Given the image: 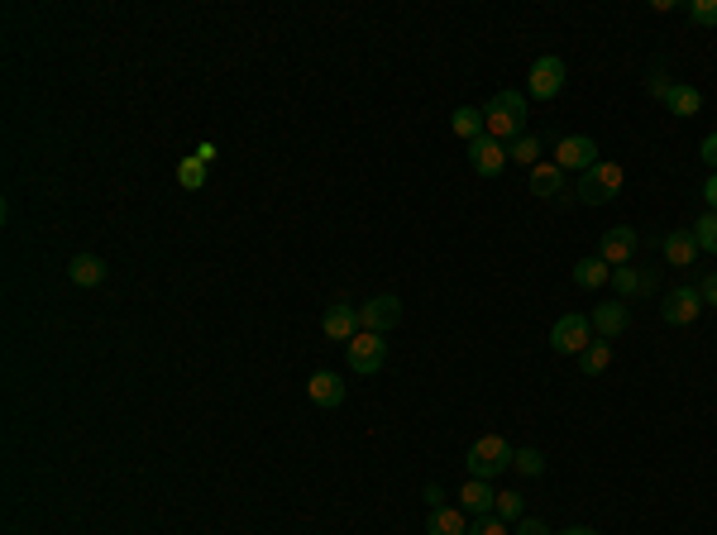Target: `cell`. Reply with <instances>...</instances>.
Wrapping results in <instances>:
<instances>
[{"instance_id": "obj_23", "label": "cell", "mask_w": 717, "mask_h": 535, "mask_svg": "<svg viewBox=\"0 0 717 535\" xmlns=\"http://www.w3.org/2000/svg\"><path fill=\"white\" fill-rule=\"evenodd\" d=\"M450 129H455L464 144H474V139H478V134H483L488 125H483V110H478V106H459L455 115H450Z\"/></svg>"}, {"instance_id": "obj_10", "label": "cell", "mask_w": 717, "mask_h": 535, "mask_svg": "<svg viewBox=\"0 0 717 535\" xmlns=\"http://www.w3.org/2000/svg\"><path fill=\"white\" fill-rule=\"evenodd\" d=\"M660 316H665V325H694L703 316L698 287H674L670 297H665V306H660Z\"/></svg>"}, {"instance_id": "obj_11", "label": "cell", "mask_w": 717, "mask_h": 535, "mask_svg": "<svg viewBox=\"0 0 717 535\" xmlns=\"http://www.w3.org/2000/svg\"><path fill=\"white\" fill-rule=\"evenodd\" d=\"M469 163H474L478 177H498L512 158H507V144H498V139H488V134H478L474 144H469Z\"/></svg>"}, {"instance_id": "obj_7", "label": "cell", "mask_w": 717, "mask_h": 535, "mask_svg": "<svg viewBox=\"0 0 717 535\" xmlns=\"http://www.w3.org/2000/svg\"><path fill=\"white\" fill-rule=\"evenodd\" d=\"M345 354H349V368H354L359 378H373V373L383 368V359H388V344H383V335L359 330V335L345 344Z\"/></svg>"}, {"instance_id": "obj_26", "label": "cell", "mask_w": 717, "mask_h": 535, "mask_svg": "<svg viewBox=\"0 0 717 535\" xmlns=\"http://www.w3.org/2000/svg\"><path fill=\"white\" fill-rule=\"evenodd\" d=\"M698 244V254H717V211H703L698 215V225L689 230Z\"/></svg>"}, {"instance_id": "obj_30", "label": "cell", "mask_w": 717, "mask_h": 535, "mask_svg": "<svg viewBox=\"0 0 717 535\" xmlns=\"http://www.w3.org/2000/svg\"><path fill=\"white\" fill-rule=\"evenodd\" d=\"M689 20L703 24V29H717V0H694V5H689Z\"/></svg>"}, {"instance_id": "obj_21", "label": "cell", "mask_w": 717, "mask_h": 535, "mask_svg": "<svg viewBox=\"0 0 717 535\" xmlns=\"http://www.w3.org/2000/svg\"><path fill=\"white\" fill-rule=\"evenodd\" d=\"M426 535H469V521H464L459 507H435L426 516Z\"/></svg>"}, {"instance_id": "obj_35", "label": "cell", "mask_w": 717, "mask_h": 535, "mask_svg": "<svg viewBox=\"0 0 717 535\" xmlns=\"http://www.w3.org/2000/svg\"><path fill=\"white\" fill-rule=\"evenodd\" d=\"M665 91H670V82H665V67L655 63L651 67V96H660V101H665Z\"/></svg>"}, {"instance_id": "obj_24", "label": "cell", "mask_w": 717, "mask_h": 535, "mask_svg": "<svg viewBox=\"0 0 717 535\" xmlns=\"http://www.w3.org/2000/svg\"><path fill=\"white\" fill-rule=\"evenodd\" d=\"M579 368H584L588 378L608 373V368H612V344H608V340H593V344L584 349V354H579Z\"/></svg>"}, {"instance_id": "obj_4", "label": "cell", "mask_w": 717, "mask_h": 535, "mask_svg": "<svg viewBox=\"0 0 717 535\" xmlns=\"http://www.w3.org/2000/svg\"><path fill=\"white\" fill-rule=\"evenodd\" d=\"M565 58H555V53H545V58H536L531 63V72H526V96L531 101H555L560 91H565Z\"/></svg>"}, {"instance_id": "obj_18", "label": "cell", "mask_w": 717, "mask_h": 535, "mask_svg": "<svg viewBox=\"0 0 717 535\" xmlns=\"http://www.w3.org/2000/svg\"><path fill=\"white\" fill-rule=\"evenodd\" d=\"M660 254H665V263H674V268H689L698 258V244L689 230H674V235L660 239Z\"/></svg>"}, {"instance_id": "obj_22", "label": "cell", "mask_w": 717, "mask_h": 535, "mask_svg": "<svg viewBox=\"0 0 717 535\" xmlns=\"http://www.w3.org/2000/svg\"><path fill=\"white\" fill-rule=\"evenodd\" d=\"M574 282H579L584 292H598L603 282H612V268H608V263H603L598 254H593V258H579V263H574Z\"/></svg>"}, {"instance_id": "obj_13", "label": "cell", "mask_w": 717, "mask_h": 535, "mask_svg": "<svg viewBox=\"0 0 717 535\" xmlns=\"http://www.w3.org/2000/svg\"><path fill=\"white\" fill-rule=\"evenodd\" d=\"M588 325H593V330H598L603 340H617V335H627V325H631L627 301H603V306H593Z\"/></svg>"}, {"instance_id": "obj_31", "label": "cell", "mask_w": 717, "mask_h": 535, "mask_svg": "<svg viewBox=\"0 0 717 535\" xmlns=\"http://www.w3.org/2000/svg\"><path fill=\"white\" fill-rule=\"evenodd\" d=\"M469 535H512V531H507V521H502V516H474Z\"/></svg>"}, {"instance_id": "obj_12", "label": "cell", "mask_w": 717, "mask_h": 535, "mask_svg": "<svg viewBox=\"0 0 717 535\" xmlns=\"http://www.w3.org/2000/svg\"><path fill=\"white\" fill-rule=\"evenodd\" d=\"M321 330H326V340L349 344L354 335H359V306H345V301L326 306V316H321Z\"/></svg>"}, {"instance_id": "obj_29", "label": "cell", "mask_w": 717, "mask_h": 535, "mask_svg": "<svg viewBox=\"0 0 717 535\" xmlns=\"http://www.w3.org/2000/svg\"><path fill=\"white\" fill-rule=\"evenodd\" d=\"M493 516H502L507 526H512V521H522V516H526L522 493H498V507H493Z\"/></svg>"}, {"instance_id": "obj_16", "label": "cell", "mask_w": 717, "mask_h": 535, "mask_svg": "<svg viewBox=\"0 0 717 535\" xmlns=\"http://www.w3.org/2000/svg\"><path fill=\"white\" fill-rule=\"evenodd\" d=\"M526 187L541 196V201H555V196H565V172L555 168V163H536V168L526 172Z\"/></svg>"}, {"instance_id": "obj_1", "label": "cell", "mask_w": 717, "mask_h": 535, "mask_svg": "<svg viewBox=\"0 0 717 535\" xmlns=\"http://www.w3.org/2000/svg\"><path fill=\"white\" fill-rule=\"evenodd\" d=\"M483 134L488 139H498V144H517L526 134V96L522 91H498L488 110H483Z\"/></svg>"}, {"instance_id": "obj_17", "label": "cell", "mask_w": 717, "mask_h": 535, "mask_svg": "<svg viewBox=\"0 0 717 535\" xmlns=\"http://www.w3.org/2000/svg\"><path fill=\"white\" fill-rule=\"evenodd\" d=\"M67 282H77V287H101V282H106V258L77 254L72 263H67Z\"/></svg>"}, {"instance_id": "obj_37", "label": "cell", "mask_w": 717, "mask_h": 535, "mask_svg": "<svg viewBox=\"0 0 717 535\" xmlns=\"http://www.w3.org/2000/svg\"><path fill=\"white\" fill-rule=\"evenodd\" d=\"M703 201H708V211H717V172L703 182Z\"/></svg>"}, {"instance_id": "obj_5", "label": "cell", "mask_w": 717, "mask_h": 535, "mask_svg": "<svg viewBox=\"0 0 717 535\" xmlns=\"http://www.w3.org/2000/svg\"><path fill=\"white\" fill-rule=\"evenodd\" d=\"M588 344H593V325L579 311H569V316H560V321L550 325V349L555 354H584Z\"/></svg>"}, {"instance_id": "obj_36", "label": "cell", "mask_w": 717, "mask_h": 535, "mask_svg": "<svg viewBox=\"0 0 717 535\" xmlns=\"http://www.w3.org/2000/svg\"><path fill=\"white\" fill-rule=\"evenodd\" d=\"M192 158H201V163L211 168V163H216V144H211V139H201V144H196V153H192Z\"/></svg>"}, {"instance_id": "obj_14", "label": "cell", "mask_w": 717, "mask_h": 535, "mask_svg": "<svg viewBox=\"0 0 717 535\" xmlns=\"http://www.w3.org/2000/svg\"><path fill=\"white\" fill-rule=\"evenodd\" d=\"M306 397H311L321 411H335L340 402H345V383H340L330 368H321V373H311V378H306Z\"/></svg>"}, {"instance_id": "obj_34", "label": "cell", "mask_w": 717, "mask_h": 535, "mask_svg": "<svg viewBox=\"0 0 717 535\" xmlns=\"http://www.w3.org/2000/svg\"><path fill=\"white\" fill-rule=\"evenodd\" d=\"M698 297H703V306H717V273H708L698 282Z\"/></svg>"}, {"instance_id": "obj_39", "label": "cell", "mask_w": 717, "mask_h": 535, "mask_svg": "<svg viewBox=\"0 0 717 535\" xmlns=\"http://www.w3.org/2000/svg\"><path fill=\"white\" fill-rule=\"evenodd\" d=\"M565 535H598V531H593V526H569Z\"/></svg>"}, {"instance_id": "obj_2", "label": "cell", "mask_w": 717, "mask_h": 535, "mask_svg": "<svg viewBox=\"0 0 717 535\" xmlns=\"http://www.w3.org/2000/svg\"><path fill=\"white\" fill-rule=\"evenodd\" d=\"M622 187H627V168H622V163H612V158H598L588 172H579L574 196H579L584 206H603V201H617Z\"/></svg>"}, {"instance_id": "obj_25", "label": "cell", "mask_w": 717, "mask_h": 535, "mask_svg": "<svg viewBox=\"0 0 717 535\" xmlns=\"http://www.w3.org/2000/svg\"><path fill=\"white\" fill-rule=\"evenodd\" d=\"M507 158H512V163H522V168L531 172L536 163H541V134H531V129H526L517 144H507Z\"/></svg>"}, {"instance_id": "obj_38", "label": "cell", "mask_w": 717, "mask_h": 535, "mask_svg": "<svg viewBox=\"0 0 717 535\" xmlns=\"http://www.w3.org/2000/svg\"><path fill=\"white\" fill-rule=\"evenodd\" d=\"M426 502H431V512H435V507H445V493L431 483V488H426Z\"/></svg>"}, {"instance_id": "obj_8", "label": "cell", "mask_w": 717, "mask_h": 535, "mask_svg": "<svg viewBox=\"0 0 717 535\" xmlns=\"http://www.w3.org/2000/svg\"><path fill=\"white\" fill-rule=\"evenodd\" d=\"M402 325V301L392 297V292H383V297H373L359 306V330H369V335H388V330H397Z\"/></svg>"}, {"instance_id": "obj_20", "label": "cell", "mask_w": 717, "mask_h": 535, "mask_svg": "<svg viewBox=\"0 0 717 535\" xmlns=\"http://www.w3.org/2000/svg\"><path fill=\"white\" fill-rule=\"evenodd\" d=\"M612 287H617V301H627V297H636V292H641V297H646V292H651L655 287V278L651 273H636V268H612Z\"/></svg>"}, {"instance_id": "obj_19", "label": "cell", "mask_w": 717, "mask_h": 535, "mask_svg": "<svg viewBox=\"0 0 717 535\" xmlns=\"http://www.w3.org/2000/svg\"><path fill=\"white\" fill-rule=\"evenodd\" d=\"M665 106L679 115V120H689V115H698L703 110V91L689 82H670V91H665Z\"/></svg>"}, {"instance_id": "obj_28", "label": "cell", "mask_w": 717, "mask_h": 535, "mask_svg": "<svg viewBox=\"0 0 717 535\" xmlns=\"http://www.w3.org/2000/svg\"><path fill=\"white\" fill-rule=\"evenodd\" d=\"M512 469H517V473H526V478H541V473H545V454L526 445V450H517V454H512Z\"/></svg>"}, {"instance_id": "obj_3", "label": "cell", "mask_w": 717, "mask_h": 535, "mask_svg": "<svg viewBox=\"0 0 717 535\" xmlns=\"http://www.w3.org/2000/svg\"><path fill=\"white\" fill-rule=\"evenodd\" d=\"M512 445L502 440V435H478L474 445H469V454H464V469H469V478H498L502 469H512Z\"/></svg>"}, {"instance_id": "obj_33", "label": "cell", "mask_w": 717, "mask_h": 535, "mask_svg": "<svg viewBox=\"0 0 717 535\" xmlns=\"http://www.w3.org/2000/svg\"><path fill=\"white\" fill-rule=\"evenodd\" d=\"M512 535H550V526H545V521H536V516H522Z\"/></svg>"}, {"instance_id": "obj_32", "label": "cell", "mask_w": 717, "mask_h": 535, "mask_svg": "<svg viewBox=\"0 0 717 535\" xmlns=\"http://www.w3.org/2000/svg\"><path fill=\"white\" fill-rule=\"evenodd\" d=\"M698 158H703V163L717 172V129L708 134V139H703V144H698Z\"/></svg>"}, {"instance_id": "obj_9", "label": "cell", "mask_w": 717, "mask_h": 535, "mask_svg": "<svg viewBox=\"0 0 717 535\" xmlns=\"http://www.w3.org/2000/svg\"><path fill=\"white\" fill-rule=\"evenodd\" d=\"M636 249H641V230H631V225H617V230H608V235H603V249H598V258H603L608 268H627L631 258H636Z\"/></svg>"}, {"instance_id": "obj_15", "label": "cell", "mask_w": 717, "mask_h": 535, "mask_svg": "<svg viewBox=\"0 0 717 535\" xmlns=\"http://www.w3.org/2000/svg\"><path fill=\"white\" fill-rule=\"evenodd\" d=\"M493 507H498V493H493L483 478H469V483L459 488V512L464 516H493Z\"/></svg>"}, {"instance_id": "obj_6", "label": "cell", "mask_w": 717, "mask_h": 535, "mask_svg": "<svg viewBox=\"0 0 717 535\" xmlns=\"http://www.w3.org/2000/svg\"><path fill=\"white\" fill-rule=\"evenodd\" d=\"M598 139H588V134H565V139H560V144H555V158H550V163H555V168L560 172H588L593 168V163H598Z\"/></svg>"}, {"instance_id": "obj_27", "label": "cell", "mask_w": 717, "mask_h": 535, "mask_svg": "<svg viewBox=\"0 0 717 535\" xmlns=\"http://www.w3.org/2000/svg\"><path fill=\"white\" fill-rule=\"evenodd\" d=\"M177 182H182L187 192H201V187H206V163H201V158H182V163H177Z\"/></svg>"}]
</instances>
